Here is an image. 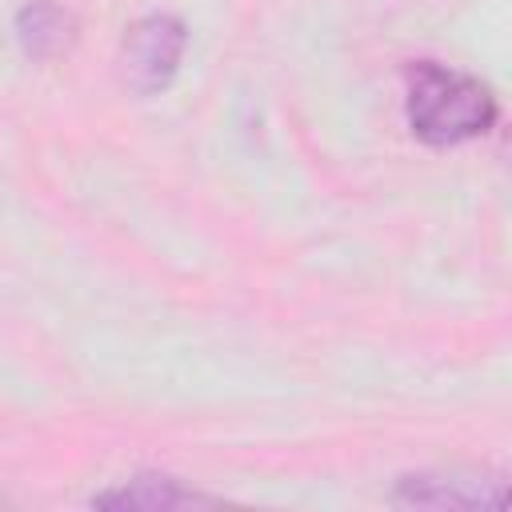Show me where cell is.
Returning <instances> with one entry per match:
<instances>
[{"mask_svg":"<svg viewBox=\"0 0 512 512\" xmlns=\"http://www.w3.org/2000/svg\"><path fill=\"white\" fill-rule=\"evenodd\" d=\"M408 124L428 144H464L496 120V96L464 72L420 60L408 68Z\"/></svg>","mask_w":512,"mask_h":512,"instance_id":"1","label":"cell"},{"mask_svg":"<svg viewBox=\"0 0 512 512\" xmlns=\"http://www.w3.org/2000/svg\"><path fill=\"white\" fill-rule=\"evenodd\" d=\"M184 24L172 12L140 16L124 36V76L140 96H152L172 84L184 56Z\"/></svg>","mask_w":512,"mask_h":512,"instance_id":"2","label":"cell"},{"mask_svg":"<svg viewBox=\"0 0 512 512\" xmlns=\"http://www.w3.org/2000/svg\"><path fill=\"white\" fill-rule=\"evenodd\" d=\"M396 504H416V508H500L504 504V484L500 480H480V476H404L396 488Z\"/></svg>","mask_w":512,"mask_h":512,"instance_id":"3","label":"cell"},{"mask_svg":"<svg viewBox=\"0 0 512 512\" xmlns=\"http://www.w3.org/2000/svg\"><path fill=\"white\" fill-rule=\"evenodd\" d=\"M92 504H96V508H144V512H156V508L216 504V496L192 492V488H184V484L172 480V476H132L124 488H116V492H100Z\"/></svg>","mask_w":512,"mask_h":512,"instance_id":"4","label":"cell"},{"mask_svg":"<svg viewBox=\"0 0 512 512\" xmlns=\"http://www.w3.org/2000/svg\"><path fill=\"white\" fill-rule=\"evenodd\" d=\"M16 36H20V48L28 56L48 60V56H56V52L68 48V40H72V16L60 4H52V0H32L16 16Z\"/></svg>","mask_w":512,"mask_h":512,"instance_id":"5","label":"cell"}]
</instances>
